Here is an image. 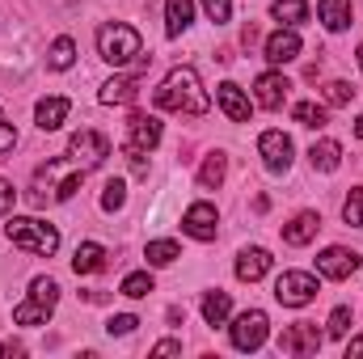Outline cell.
<instances>
[{
  "label": "cell",
  "mask_w": 363,
  "mask_h": 359,
  "mask_svg": "<svg viewBox=\"0 0 363 359\" xmlns=\"http://www.w3.org/2000/svg\"><path fill=\"white\" fill-rule=\"evenodd\" d=\"M4 233H9V241H13L17 250L38 254V258H51V254L60 250V233H55V224L34 220V216H13Z\"/></svg>",
  "instance_id": "3"
},
{
  "label": "cell",
  "mask_w": 363,
  "mask_h": 359,
  "mask_svg": "<svg viewBox=\"0 0 363 359\" xmlns=\"http://www.w3.org/2000/svg\"><path fill=\"white\" fill-rule=\"evenodd\" d=\"M144 258H148L152 267H169V263H178L182 258V250H178V241H148Z\"/></svg>",
  "instance_id": "29"
},
{
  "label": "cell",
  "mask_w": 363,
  "mask_h": 359,
  "mask_svg": "<svg viewBox=\"0 0 363 359\" xmlns=\"http://www.w3.org/2000/svg\"><path fill=\"white\" fill-rule=\"evenodd\" d=\"M135 326H140V321H135L131 313H118V317H110V321H106V330H110V334H131Z\"/></svg>",
  "instance_id": "36"
},
{
  "label": "cell",
  "mask_w": 363,
  "mask_h": 359,
  "mask_svg": "<svg viewBox=\"0 0 363 359\" xmlns=\"http://www.w3.org/2000/svg\"><path fill=\"white\" fill-rule=\"evenodd\" d=\"M342 220L355 224V228H363V186H355V190L347 194V203H342Z\"/></svg>",
  "instance_id": "32"
},
{
  "label": "cell",
  "mask_w": 363,
  "mask_h": 359,
  "mask_svg": "<svg viewBox=\"0 0 363 359\" xmlns=\"http://www.w3.org/2000/svg\"><path fill=\"white\" fill-rule=\"evenodd\" d=\"M271 263L274 258L262 250V245H250V250L237 254V279H241V283H258V279L271 270Z\"/></svg>",
  "instance_id": "16"
},
{
  "label": "cell",
  "mask_w": 363,
  "mask_h": 359,
  "mask_svg": "<svg viewBox=\"0 0 363 359\" xmlns=\"http://www.w3.org/2000/svg\"><path fill=\"white\" fill-rule=\"evenodd\" d=\"M271 334V317L262 309H245L237 321H233V347L237 351H258Z\"/></svg>",
  "instance_id": "8"
},
{
  "label": "cell",
  "mask_w": 363,
  "mask_h": 359,
  "mask_svg": "<svg viewBox=\"0 0 363 359\" xmlns=\"http://www.w3.org/2000/svg\"><path fill=\"white\" fill-rule=\"evenodd\" d=\"M359 68H363V47H359Z\"/></svg>",
  "instance_id": "43"
},
{
  "label": "cell",
  "mask_w": 363,
  "mask_h": 359,
  "mask_svg": "<svg viewBox=\"0 0 363 359\" xmlns=\"http://www.w3.org/2000/svg\"><path fill=\"white\" fill-rule=\"evenodd\" d=\"M308 161H313V170L334 174V170L342 165V144H338V140H317V144L308 148Z\"/></svg>",
  "instance_id": "21"
},
{
  "label": "cell",
  "mask_w": 363,
  "mask_h": 359,
  "mask_svg": "<svg viewBox=\"0 0 363 359\" xmlns=\"http://www.w3.org/2000/svg\"><path fill=\"white\" fill-rule=\"evenodd\" d=\"M347 330H351V309H347V304H338V309L330 313V334H334V338H342Z\"/></svg>",
  "instance_id": "35"
},
{
  "label": "cell",
  "mask_w": 363,
  "mask_h": 359,
  "mask_svg": "<svg viewBox=\"0 0 363 359\" xmlns=\"http://www.w3.org/2000/svg\"><path fill=\"white\" fill-rule=\"evenodd\" d=\"M317 13L330 34H342L351 26V0H317Z\"/></svg>",
  "instance_id": "22"
},
{
  "label": "cell",
  "mask_w": 363,
  "mask_h": 359,
  "mask_svg": "<svg viewBox=\"0 0 363 359\" xmlns=\"http://www.w3.org/2000/svg\"><path fill=\"white\" fill-rule=\"evenodd\" d=\"M144 68H148V55L140 60V68L131 72V77H110L101 93H97V101L101 106H131L135 97H140V85H144Z\"/></svg>",
  "instance_id": "10"
},
{
  "label": "cell",
  "mask_w": 363,
  "mask_h": 359,
  "mask_svg": "<svg viewBox=\"0 0 363 359\" xmlns=\"http://www.w3.org/2000/svg\"><path fill=\"white\" fill-rule=\"evenodd\" d=\"M17 351H21L17 343H0V355H17Z\"/></svg>",
  "instance_id": "41"
},
{
  "label": "cell",
  "mask_w": 363,
  "mask_h": 359,
  "mask_svg": "<svg viewBox=\"0 0 363 359\" xmlns=\"http://www.w3.org/2000/svg\"><path fill=\"white\" fill-rule=\"evenodd\" d=\"M123 296H131V300H144L148 292H152V275L148 270H135V275H127L123 279V287H118Z\"/></svg>",
  "instance_id": "30"
},
{
  "label": "cell",
  "mask_w": 363,
  "mask_h": 359,
  "mask_svg": "<svg viewBox=\"0 0 363 359\" xmlns=\"http://www.w3.org/2000/svg\"><path fill=\"white\" fill-rule=\"evenodd\" d=\"M17 148V131H13V123L4 118V110H0V153H13Z\"/></svg>",
  "instance_id": "37"
},
{
  "label": "cell",
  "mask_w": 363,
  "mask_h": 359,
  "mask_svg": "<svg viewBox=\"0 0 363 359\" xmlns=\"http://www.w3.org/2000/svg\"><path fill=\"white\" fill-rule=\"evenodd\" d=\"M355 101V89L347 81H330L325 85V106H351Z\"/></svg>",
  "instance_id": "33"
},
{
  "label": "cell",
  "mask_w": 363,
  "mask_h": 359,
  "mask_svg": "<svg viewBox=\"0 0 363 359\" xmlns=\"http://www.w3.org/2000/svg\"><path fill=\"white\" fill-rule=\"evenodd\" d=\"M47 64H51L55 72H68V68L77 64V43H72L68 34H64V38H55V43H51V55H47Z\"/></svg>",
  "instance_id": "27"
},
{
  "label": "cell",
  "mask_w": 363,
  "mask_h": 359,
  "mask_svg": "<svg viewBox=\"0 0 363 359\" xmlns=\"http://www.w3.org/2000/svg\"><path fill=\"white\" fill-rule=\"evenodd\" d=\"M13 203H17V190H13V182L0 178V216H9V211H13Z\"/></svg>",
  "instance_id": "38"
},
{
  "label": "cell",
  "mask_w": 363,
  "mask_h": 359,
  "mask_svg": "<svg viewBox=\"0 0 363 359\" xmlns=\"http://www.w3.org/2000/svg\"><path fill=\"white\" fill-rule=\"evenodd\" d=\"M351 355H363V338H351V347H347V359Z\"/></svg>",
  "instance_id": "40"
},
{
  "label": "cell",
  "mask_w": 363,
  "mask_h": 359,
  "mask_svg": "<svg viewBox=\"0 0 363 359\" xmlns=\"http://www.w3.org/2000/svg\"><path fill=\"white\" fill-rule=\"evenodd\" d=\"M106 267V250L97 245V241H85V245H77V254H72V270L77 275H93V270Z\"/></svg>",
  "instance_id": "23"
},
{
  "label": "cell",
  "mask_w": 363,
  "mask_h": 359,
  "mask_svg": "<svg viewBox=\"0 0 363 359\" xmlns=\"http://www.w3.org/2000/svg\"><path fill=\"white\" fill-rule=\"evenodd\" d=\"M271 13L283 26H300V21H308V0H274Z\"/></svg>",
  "instance_id": "26"
},
{
  "label": "cell",
  "mask_w": 363,
  "mask_h": 359,
  "mask_svg": "<svg viewBox=\"0 0 363 359\" xmlns=\"http://www.w3.org/2000/svg\"><path fill=\"white\" fill-rule=\"evenodd\" d=\"M291 118H296L300 127H317V131H321V127L330 123V110L317 106V101H296V106H291Z\"/></svg>",
  "instance_id": "25"
},
{
  "label": "cell",
  "mask_w": 363,
  "mask_h": 359,
  "mask_svg": "<svg viewBox=\"0 0 363 359\" xmlns=\"http://www.w3.org/2000/svg\"><path fill=\"white\" fill-rule=\"evenodd\" d=\"M216 101H220V110H224L233 123H250V114H254L250 97L241 93V85H233V81H224V85L216 89Z\"/></svg>",
  "instance_id": "15"
},
{
  "label": "cell",
  "mask_w": 363,
  "mask_h": 359,
  "mask_svg": "<svg viewBox=\"0 0 363 359\" xmlns=\"http://www.w3.org/2000/svg\"><path fill=\"white\" fill-rule=\"evenodd\" d=\"M355 136H359V140H363V114H359V118H355Z\"/></svg>",
  "instance_id": "42"
},
{
  "label": "cell",
  "mask_w": 363,
  "mask_h": 359,
  "mask_svg": "<svg viewBox=\"0 0 363 359\" xmlns=\"http://www.w3.org/2000/svg\"><path fill=\"white\" fill-rule=\"evenodd\" d=\"M317 270H321L325 279H351V275L359 270V254L347 250V245H330V250L317 254Z\"/></svg>",
  "instance_id": "12"
},
{
  "label": "cell",
  "mask_w": 363,
  "mask_h": 359,
  "mask_svg": "<svg viewBox=\"0 0 363 359\" xmlns=\"http://www.w3.org/2000/svg\"><path fill=\"white\" fill-rule=\"evenodd\" d=\"M317 228H321V216L317 211H300V216H291V224H283V241L287 245H308L317 237Z\"/></svg>",
  "instance_id": "18"
},
{
  "label": "cell",
  "mask_w": 363,
  "mask_h": 359,
  "mask_svg": "<svg viewBox=\"0 0 363 359\" xmlns=\"http://www.w3.org/2000/svg\"><path fill=\"white\" fill-rule=\"evenodd\" d=\"M161 144V118L157 114H131L127 118V140H123V153L131 157V165H135V174H148V165H144V157L152 153Z\"/></svg>",
  "instance_id": "4"
},
{
  "label": "cell",
  "mask_w": 363,
  "mask_h": 359,
  "mask_svg": "<svg viewBox=\"0 0 363 359\" xmlns=\"http://www.w3.org/2000/svg\"><path fill=\"white\" fill-rule=\"evenodd\" d=\"M157 106L161 110H174V114H190V118H203L211 110V97L199 85V72L194 68H174L161 89H157Z\"/></svg>",
  "instance_id": "1"
},
{
  "label": "cell",
  "mask_w": 363,
  "mask_h": 359,
  "mask_svg": "<svg viewBox=\"0 0 363 359\" xmlns=\"http://www.w3.org/2000/svg\"><path fill=\"white\" fill-rule=\"evenodd\" d=\"M300 55V34L287 26V30H274L271 38H267V60L271 64H291Z\"/></svg>",
  "instance_id": "17"
},
{
  "label": "cell",
  "mask_w": 363,
  "mask_h": 359,
  "mask_svg": "<svg viewBox=\"0 0 363 359\" xmlns=\"http://www.w3.org/2000/svg\"><path fill=\"white\" fill-rule=\"evenodd\" d=\"M228 309H233L228 292H220V287H216V292H207V296H203V321H207V326H224V321H228Z\"/></svg>",
  "instance_id": "24"
},
{
  "label": "cell",
  "mask_w": 363,
  "mask_h": 359,
  "mask_svg": "<svg viewBox=\"0 0 363 359\" xmlns=\"http://www.w3.org/2000/svg\"><path fill=\"white\" fill-rule=\"evenodd\" d=\"M140 51H144V38H140L135 26H127V21H106V26L97 30V55H101L106 64L123 68V64L140 60Z\"/></svg>",
  "instance_id": "2"
},
{
  "label": "cell",
  "mask_w": 363,
  "mask_h": 359,
  "mask_svg": "<svg viewBox=\"0 0 363 359\" xmlns=\"http://www.w3.org/2000/svg\"><path fill=\"white\" fill-rule=\"evenodd\" d=\"M106 157H110V140H106L101 131H93V127H81V131L68 140V161H72L77 170H97Z\"/></svg>",
  "instance_id": "7"
},
{
  "label": "cell",
  "mask_w": 363,
  "mask_h": 359,
  "mask_svg": "<svg viewBox=\"0 0 363 359\" xmlns=\"http://www.w3.org/2000/svg\"><path fill=\"white\" fill-rule=\"evenodd\" d=\"M60 304V283L55 279H34L30 296L13 309V326H47V317Z\"/></svg>",
  "instance_id": "5"
},
{
  "label": "cell",
  "mask_w": 363,
  "mask_h": 359,
  "mask_svg": "<svg viewBox=\"0 0 363 359\" xmlns=\"http://www.w3.org/2000/svg\"><path fill=\"white\" fill-rule=\"evenodd\" d=\"M127 203V182H106V190H101V211H118Z\"/></svg>",
  "instance_id": "31"
},
{
  "label": "cell",
  "mask_w": 363,
  "mask_h": 359,
  "mask_svg": "<svg viewBox=\"0 0 363 359\" xmlns=\"http://www.w3.org/2000/svg\"><path fill=\"white\" fill-rule=\"evenodd\" d=\"M258 153H262V161H267V170L271 174H287L291 170V140L283 136V131H262V140H258Z\"/></svg>",
  "instance_id": "11"
},
{
  "label": "cell",
  "mask_w": 363,
  "mask_h": 359,
  "mask_svg": "<svg viewBox=\"0 0 363 359\" xmlns=\"http://www.w3.org/2000/svg\"><path fill=\"white\" fill-rule=\"evenodd\" d=\"M287 89H291V81H287L283 72H262V77L254 81V97H258L262 110H279V106L287 101Z\"/></svg>",
  "instance_id": "14"
},
{
  "label": "cell",
  "mask_w": 363,
  "mask_h": 359,
  "mask_svg": "<svg viewBox=\"0 0 363 359\" xmlns=\"http://www.w3.org/2000/svg\"><path fill=\"white\" fill-rule=\"evenodd\" d=\"M224 170H228L224 153H211V157L203 161V170H199V186H203V190H216V186L224 182Z\"/></svg>",
  "instance_id": "28"
},
{
  "label": "cell",
  "mask_w": 363,
  "mask_h": 359,
  "mask_svg": "<svg viewBox=\"0 0 363 359\" xmlns=\"http://www.w3.org/2000/svg\"><path fill=\"white\" fill-rule=\"evenodd\" d=\"M182 228H186L194 241H216V233H220V216H216L211 203H190V211L182 216Z\"/></svg>",
  "instance_id": "13"
},
{
  "label": "cell",
  "mask_w": 363,
  "mask_h": 359,
  "mask_svg": "<svg viewBox=\"0 0 363 359\" xmlns=\"http://www.w3.org/2000/svg\"><path fill=\"white\" fill-rule=\"evenodd\" d=\"M317 279L308 275V270H283L279 279H274V300L283 304V309H304V304H313L317 300Z\"/></svg>",
  "instance_id": "6"
},
{
  "label": "cell",
  "mask_w": 363,
  "mask_h": 359,
  "mask_svg": "<svg viewBox=\"0 0 363 359\" xmlns=\"http://www.w3.org/2000/svg\"><path fill=\"white\" fill-rule=\"evenodd\" d=\"M68 110H72V101H68V97H43V101L34 106V118H38V127H43V131H55V127H64Z\"/></svg>",
  "instance_id": "19"
},
{
  "label": "cell",
  "mask_w": 363,
  "mask_h": 359,
  "mask_svg": "<svg viewBox=\"0 0 363 359\" xmlns=\"http://www.w3.org/2000/svg\"><path fill=\"white\" fill-rule=\"evenodd\" d=\"M190 17H194V0H165V34L182 38L190 30Z\"/></svg>",
  "instance_id": "20"
},
{
  "label": "cell",
  "mask_w": 363,
  "mask_h": 359,
  "mask_svg": "<svg viewBox=\"0 0 363 359\" xmlns=\"http://www.w3.org/2000/svg\"><path fill=\"white\" fill-rule=\"evenodd\" d=\"M203 13H207L216 26H224V21L233 17V0H203Z\"/></svg>",
  "instance_id": "34"
},
{
  "label": "cell",
  "mask_w": 363,
  "mask_h": 359,
  "mask_svg": "<svg viewBox=\"0 0 363 359\" xmlns=\"http://www.w3.org/2000/svg\"><path fill=\"white\" fill-rule=\"evenodd\" d=\"M152 355H182V343H174V338H169V343H157Z\"/></svg>",
  "instance_id": "39"
},
{
  "label": "cell",
  "mask_w": 363,
  "mask_h": 359,
  "mask_svg": "<svg viewBox=\"0 0 363 359\" xmlns=\"http://www.w3.org/2000/svg\"><path fill=\"white\" fill-rule=\"evenodd\" d=\"M321 343H325V334H321L313 321H296V326H287V330L279 334V351H283V355H317Z\"/></svg>",
  "instance_id": "9"
}]
</instances>
